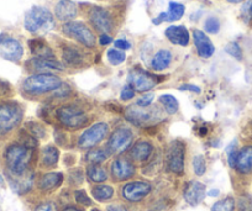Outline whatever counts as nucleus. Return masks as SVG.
<instances>
[{
  "label": "nucleus",
  "mask_w": 252,
  "mask_h": 211,
  "mask_svg": "<svg viewBox=\"0 0 252 211\" xmlns=\"http://www.w3.org/2000/svg\"><path fill=\"white\" fill-rule=\"evenodd\" d=\"M106 211H127L126 208H124L123 205H118V204H114V205H109Z\"/></svg>",
  "instance_id": "8fccbe9b"
},
{
  "label": "nucleus",
  "mask_w": 252,
  "mask_h": 211,
  "mask_svg": "<svg viewBox=\"0 0 252 211\" xmlns=\"http://www.w3.org/2000/svg\"><path fill=\"white\" fill-rule=\"evenodd\" d=\"M115 48L120 51H127L131 48V43L127 40H116L115 41Z\"/></svg>",
  "instance_id": "c03bdc74"
},
{
  "label": "nucleus",
  "mask_w": 252,
  "mask_h": 211,
  "mask_svg": "<svg viewBox=\"0 0 252 211\" xmlns=\"http://www.w3.org/2000/svg\"><path fill=\"white\" fill-rule=\"evenodd\" d=\"M154 98H155V95L152 93L146 94V95L141 96V98L136 101V105L141 106V108H147V106H150V104L154 101Z\"/></svg>",
  "instance_id": "37998d69"
},
{
  "label": "nucleus",
  "mask_w": 252,
  "mask_h": 211,
  "mask_svg": "<svg viewBox=\"0 0 252 211\" xmlns=\"http://www.w3.org/2000/svg\"><path fill=\"white\" fill-rule=\"evenodd\" d=\"M74 196H76V201L78 204H82V205L89 206L92 204V200L88 198L87 193L84 190H77L74 193Z\"/></svg>",
  "instance_id": "ea45409f"
},
{
  "label": "nucleus",
  "mask_w": 252,
  "mask_h": 211,
  "mask_svg": "<svg viewBox=\"0 0 252 211\" xmlns=\"http://www.w3.org/2000/svg\"><path fill=\"white\" fill-rule=\"evenodd\" d=\"M150 191H151V185L146 181H132V183L125 184L121 189L123 198L131 203L142 200L149 195Z\"/></svg>",
  "instance_id": "f8f14e48"
},
{
  "label": "nucleus",
  "mask_w": 252,
  "mask_h": 211,
  "mask_svg": "<svg viewBox=\"0 0 252 211\" xmlns=\"http://www.w3.org/2000/svg\"><path fill=\"white\" fill-rule=\"evenodd\" d=\"M205 193H207V189L205 185L200 181H189L187 184L186 189H184V200L189 204V205L195 206L198 204H200L203 201V199L205 198Z\"/></svg>",
  "instance_id": "dca6fc26"
},
{
  "label": "nucleus",
  "mask_w": 252,
  "mask_h": 211,
  "mask_svg": "<svg viewBox=\"0 0 252 211\" xmlns=\"http://www.w3.org/2000/svg\"><path fill=\"white\" fill-rule=\"evenodd\" d=\"M58 121L66 127L76 130L82 128L88 123V118L86 113L82 109L77 108L74 105H64L61 106L56 113Z\"/></svg>",
  "instance_id": "39448f33"
},
{
  "label": "nucleus",
  "mask_w": 252,
  "mask_h": 211,
  "mask_svg": "<svg viewBox=\"0 0 252 211\" xmlns=\"http://www.w3.org/2000/svg\"><path fill=\"white\" fill-rule=\"evenodd\" d=\"M109 157V153L104 149H92L87 152V161L93 164H100L104 161H106Z\"/></svg>",
  "instance_id": "7c9ffc66"
},
{
  "label": "nucleus",
  "mask_w": 252,
  "mask_h": 211,
  "mask_svg": "<svg viewBox=\"0 0 252 211\" xmlns=\"http://www.w3.org/2000/svg\"><path fill=\"white\" fill-rule=\"evenodd\" d=\"M235 210V200L231 196L217 201L212 206V211H234Z\"/></svg>",
  "instance_id": "473e14b6"
},
{
  "label": "nucleus",
  "mask_w": 252,
  "mask_h": 211,
  "mask_svg": "<svg viewBox=\"0 0 252 211\" xmlns=\"http://www.w3.org/2000/svg\"><path fill=\"white\" fill-rule=\"evenodd\" d=\"M89 21L94 29L108 35L111 30H113V19L111 15L105 10V9L100 8V6H94L92 10L89 11Z\"/></svg>",
  "instance_id": "4468645a"
},
{
  "label": "nucleus",
  "mask_w": 252,
  "mask_h": 211,
  "mask_svg": "<svg viewBox=\"0 0 252 211\" xmlns=\"http://www.w3.org/2000/svg\"><path fill=\"white\" fill-rule=\"evenodd\" d=\"M35 211H56L55 206L51 203H42L35 209Z\"/></svg>",
  "instance_id": "49530a36"
},
{
  "label": "nucleus",
  "mask_w": 252,
  "mask_h": 211,
  "mask_svg": "<svg viewBox=\"0 0 252 211\" xmlns=\"http://www.w3.org/2000/svg\"><path fill=\"white\" fill-rule=\"evenodd\" d=\"M63 181V174L57 173V172H51V173L43 174L42 178L40 179V188L42 190H52L60 186Z\"/></svg>",
  "instance_id": "393cba45"
},
{
  "label": "nucleus",
  "mask_w": 252,
  "mask_h": 211,
  "mask_svg": "<svg viewBox=\"0 0 252 211\" xmlns=\"http://www.w3.org/2000/svg\"><path fill=\"white\" fill-rule=\"evenodd\" d=\"M237 141L234 140L229 146L226 147V153H227V161H229V166L231 168H235V163H236V157H237V150H236Z\"/></svg>",
  "instance_id": "f704fd0d"
},
{
  "label": "nucleus",
  "mask_w": 252,
  "mask_h": 211,
  "mask_svg": "<svg viewBox=\"0 0 252 211\" xmlns=\"http://www.w3.org/2000/svg\"><path fill=\"white\" fill-rule=\"evenodd\" d=\"M159 101H161L162 105L164 106V110L169 115H173V114H176L178 111V101H177V99L173 95H169V94L162 95L159 98Z\"/></svg>",
  "instance_id": "2f4dec72"
},
{
  "label": "nucleus",
  "mask_w": 252,
  "mask_h": 211,
  "mask_svg": "<svg viewBox=\"0 0 252 211\" xmlns=\"http://www.w3.org/2000/svg\"><path fill=\"white\" fill-rule=\"evenodd\" d=\"M109 126L104 122H99L89 127L83 132V135L79 138L78 145L82 149H92V147L96 146L99 142L105 138L108 135Z\"/></svg>",
  "instance_id": "9b49d317"
},
{
  "label": "nucleus",
  "mask_w": 252,
  "mask_h": 211,
  "mask_svg": "<svg viewBox=\"0 0 252 211\" xmlns=\"http://www.w3.org/2000/svg\"><path fill=\"white\" fill-rule=\"evenodd\" d=\"M26 127L29 128V131H30L31 133L33 135V137H43L45 136V131H43V128L41 127L38 123H33V122H30L29 125H26Z\"/></svg>",
  "instance_id": "a19ab883"
},
{
  "label": "nucleus",
  "mask_w": 252,
  "mask_h": 211,
  "mask_svg": "<svg viewBox=\"0 0 252 211\" xmlns=\"http://www.w3.org/2000/svg\"><path fill=\"white\" fill-rule=\"evenodd\" d=\"M168 168L173 173L182 174L184 171V145L181 141H173L167 154Z\"/></svg>",
  "instance_id": "ddd939ff"
},
{
  "label": "nucleus",
  "mask_w": 252,
  "mask_h": 211,
  "mask_svg": "<svg viewBox=\"0 0 252 211\" xmlns=\"http://www.w3.org/2000/svg\"><path fill=\"white\" fill-rule=\"evenodd\" d=\"M91 211H100V210H99V209H92Z\"/></svg>",
  "instance_id": "6e6d98bb"
},
{
  "label": "nucleus",
  "mask_w": 252,
  "mask_h": 211,
  "mask_svg": "<svg viewBox=\"0 0 252 211\" xmlns=\"http://www.w3.org/2000/svg\"><path fill=\"white\" fill-rule=\"evenodd\" d=\"M208 195H209V196H218V195H219V190H214V189H213V190H210L209 193H208Z\"/></svg>",
  "instance_id": "603ef678"
},
{
  "label": "nucleus",
  "mask_w": 252,
  "mask_h": 211,
  "mask_svg": "<svg viewBox=\"0 0 252 211\" xmlns=\"http://www.w3.org/2000/svg\"><path fill=\"white\" fill-rule=\"evenodd\" d=\"M193 38H194V45L197 47L198 55L203 58H209L214 55L215 47L210 38L205 35L203 31L194 30L193 31Z\"/></svg>",
  "instance_id": "a211bd4d"
},
{
  "label": "nucleus",
  "mask_w": 252,
  "mask_h": 211,
  "mask_svg": "<svg viewBox=\"0 0 252 211\" xmlns=\"http://www.w3.org/2000/svg\"><path fill=\"white\" fill-rule=\"evenodd\" d=\"M152 153V146L147 141H140L132 147L131 150V156L135 161L137 162H144L151 156Z\"/></svg>",
  "instance_id": "a878e982"
},
{
  "label": "nucleus",
  "mask_w": 252,
  "mask_h": 211,
  "mask_svg": "<svg viewBox=\"0 0 252 211\" xmlns=\"http://www.w3.org/2000/svg\"><path fill=\"white\" fill-rule=\"evenodd\" d=\"M166 37L171 41L173 45L178 46H187L190 40V36H189L188 30H187L186 26L182 25H172L169 28L166 29Z\"/></svg>",
  "instance_id": "aec40b11"
},
{
  "label": "nucleus",
  "mask_w": 252,
  "mask_h": 211,
  "mask_svg": "<svg viewBox=\"0 0 252 211\" xmlns=\"http://www.w3.org/2000/svg\"><path fill=\"white\" fill-rule=\"evenodd\" d=\"M135 96V90L132 89L131 86H126L124 87L123 90L120 93V98L121 100H130Z\"/></svg>",
  "instance_id": "79ce46f5"
},
{
  "label": "nucleus",
  "mask_w": 252,
  "mask_h": 211,
  "mask_svg": "<svg viewBox=\"0 0 252 211\" xmlns=\"http://www.w3.org/2000/svg\"><path fill=\"white\" fill-rule=\"evenodd\" d=\"M23 119V110L18 104H0V135L13 131Z\"/></svg>",
  "instance_id": "423d86ee"
},
{
  "label": "nucleus",
  "mask_w": 252,
  "mask_h": 211,
  "mask_svg": "<svg viewBox=\"0 0 252 211\" xmlns=\"http://www.w3.org/2000/svg\"><path fill=\"white\" fill-rule=\"evenodd\" d=\"M92 194L98 201H108L114 196V189L110 185H96L92 189Z\"/></svg>",
  "instance_id": "c756f323"
},
{
  "label": "nucleus",
  "mask_w": 252,
  "mask_h": 211,
  "mask_svg": "<svg viewBox=\"0 0 252 211\" xmlns=\"http://www.w3.org/2000/svg\"><path fill=\"white\" fill-rule=\"evenodd\" d=\"M62 58L63 62L67 65H71V67H77L83 62V56H82L81 51L74 47L64 48L62 52Z\"/></svg>",
  "instance_id": "bb28decb"
},
{
  "label": "nucleus",
  "mask_w": 252,
  "mask_h": 211,
  "mask_svg": "<svg viewBox=\"0 0 252 211\" xmlns=\"http://www.w3.org/2000/svg\"><path fill=\"white\" fill-rule=\"evenodd\" d=\"M111 42H113V38H111L109 35H106V33H103V35L99 37V43H100L101 46H106Z\"/></svg>",
  "instance_id": "09e8293b"
},
{
  "label": "nucleus",
  "mask_w": 252,
  "mask_h": 211,
  "mask_svg": "<svg viewBox=\"0 0 252 211\" xmlns=\"http://www.w3.org/2000/svg\"><path fill=\"white\" fill-rule=\"evenodd\" d=\"M26 67L29 68V70H36V72H43V73H46L47 70H60V72H62L64 69L62 63L56 60L55 58L42 57H35L30 60L26 63Z\"/></svg>",
  "instance_id": "f3484780"
},
{
  "label": "nucleus",
  "mask_w": 252,
  "mask_h": 211,
  "mask_svg": "<svg viewBox=\"0 0 252 211\" xmlns=\"http://www.w3.org/2000/svg\"><path fill=\"white\" fill-rule=\"evenodd\" d=\"M62 84L60 77L51 73H36L24 79L21 89L28 95H42L53 91Z\"/></svg>",
  "instance_id": "f257e3e1"
},
{
  "label": "nucleus",
  "mask_w": 252,
  "mask_h": 211,
  "mask_svg": "<svg viewBox=\"0 0 252 211\" xmlns=\"http://www.w3.org/2000/svg\"><path fill=\"white\" fill-rule=\"evenodd\" d=\"M87 174H88L89 179L94 183H103L108 179V172L103 168V167L94 164L87 169Z\"/></svg>",
  "instance_id": "c85d7f7f"
},
{
  "label": "nucleus",
  "mask_w": 252,
  "mask_h": 211,
  "mask_svg": "<svg viewBox=\"0 0 252 211\" xmlns=\"http://www.w3.org/2000/svg\"><path fill=\"white\" fill-rule=\"evenodd\" d=\"M24 26L30 33H46L55 28V19L43 6H32L25 14Z\"/></svg>",
  "instance_id": "7ed1b4c3"
},
{
  "label": "nucleus",
  "mask_w": 252,
  "mask_h": 211,
  "mask_svg": "<svg viewBox=\"0 0 252 211\" xmlns=\"http://www.w3.org/2000/svg\"><path fill=\"white\" fill-rule=\"evenodd\" d=\"M32 158V150L24 145H11L5 151V163L11 176H24Z\"/></svg>",
  "instance_id": "f03ea898"
},
{
  "label": "nucleus",
  "mask_w": 252,
  "mask_h": 211,
  "mask_svg": "<svg viewBox=\"0 0 252 211\" xmlns=\"http://www.w3.org/2000/svg\"><path fill=\"white\" fill-rule=\"evenodd\" d=\"M62 211H83L81 208H76V206H68V208L63 209Z\"/></svg>",
  "instance_id": "3c124183"
},
{
  "label": "nucleus",
  "mask_w": 252,
  "mask_h": 211,
  "mask_svg": "<svg viewBox=\"0 0 252 211\" xmlns=\"http://www.w3.org/2000/svg\"><path fill=\"white\" fill-rule=\"evenodd\" d=\"M135 172H136L135 166L129 159L118 158L111 163V174L115 181H126V179L134 177Z\"/></svg>",
  "instance_id": "2eb2a0df"
},
{
  "label": "nucleus",
  "mask_w": 252,
  "mask_h": 211,
  "mask_svg": "<svg viewBox=\"0 0 252 211\" xmlns=\"http://www.w3.org/2000/svg\"><path fill=\"white\" fill-rule=\"evenodd\" d=\"M237 209L239 211H252V195L245 194L240 196L237 201Z\"/></svg>",
  "instance_id": "4c0bfd02"
},
{
  "label": "nucleus",
  "mask_w": 252,
  "mask_h": 211,
  "mask_svg": "<svg viewBox=\"0 0 252 211\" xmlns=\"http://www.w3.org/2000/svg\"><path fill=\"white\" fill-rule=\"evenodd\" d=\"M184 10H186V9H184V5L171 1L168 6V11H164V13L159 14L157 18H155L154 20H152V23H154L155 25H159V24L164 23V21H167V23L177 21L183 16Z\"/></svg>",
  "instance_id": "412c9836"
},
{
  "label": "nucleus",
  "mask_w": 252,
  "mask_h": 211,
  "mask_svg": "<svg viewBox=\"0 0 252 211\" xmlns=\"http://www.w3.org/2000/svg\"><path fill=\"white\" fill-rule=\"evenodd\" d=\"M179 90H187V91H192V93L199 94L200 88L198 86H194V84H184V86L179 87Z\"/></svg>",
  "instance_id": "a18cd8bd"
},
{
  "label": "nucleus",
  "mask_w": 252,
  "mask_h": 211,
  "mask_svg": "<svg viewBox=\"0 0 252 211\" xmlns=\"http://www.w3.org/2000/svg\"><path fill=\"white\" fill-rule=\"evenodd\" d=\"M172 62V53L168 50H159L151 60V68L156 72H161L169 67Z\"/></svg>",
  "instance_id": "5701e85b"
},
{
  "label": "nucleus",
  "mask_w": 252,
  "mask_h": 211,
  "mask_svg": "<svg viewBox=\"0 0 252 211\" xmlns=\"http://www.w3.org/2000/svg\"><path fill=\"white\" fill-rule=\"evenodd\" d=\"M204 30L207 33H215L219 32L220 30V23L217 18H208L204 23Z\"/></svg>",
  "instance_id": "c9c22d12"
},
{
  "label": "nucleus",
  "mask_w": 252,
  "mask_h": 211,
  "mask_svg": "<svg viewBox=\"0 0 252 211\" xmlns=\"http://www.w3.org/2000/svg\"><path fill=\"white\" fill-rule=\"evenodd\" d=\"M126 119L136 126H146L150 123L158 122L162 120L161 111L157 108H141V106L132 105L126 108Z\"/></svg>",
  "instance_id": "20e7f679"
},
{
  "label": "nucleus",
  "mask_w": 252,
  "mask_h": 211,
  "mask_svg": "<svg viewBox=\"0 0 252 211\" xmlns=\"http://www.w3.org/2000/svg\"><path fill=\"white\" fill-rule=\"evenodd\" d=\"M42 163L46 167H53L57 164L58 157H60V152L56 147L53 146H46L42 149Z\"/></svg>",
  "instance_id": "cd10ccee"
},
{
  "label": "nucleus",
  "mask_w": 252,
  "mask_h": 211,
  "mask_svg": "<svg viewBox=\"0 0 252 211\" xmlns=\"http://www.w3.org/2000/svg\"><path fill=\"white\" fill-rule=\"evenodd\" d=\"M235 168L241 174H249L252 172V146H245L237 152Z\"/></svg>",
  "instance_id": "4be33fe9"
},
{
  "label": "nucleus",
  "mask_w": 252,
  "mask_h": 211,
  "mask_svg": "<svg viewBox=\"0 0 252 211\" xmlns=\"http://www.w3.org/2000/svg\"><path fill=\"white\" fill-rule=\"evenodd\" d=\"M106 57H108V60L110 64L119 65L121 64V63H124L126 56L125 53H124V51L116 50V48H110V50H108V52H106Z\"/></svg>",
  "instance_id": "72a5a7b5"
},
{
  "label": "nucleus",
  "mask_w": 252,
  "mask_h": 211,
  "mask_svg": "<svg viewBox=\"0 0 252 211\" xmlns=\"http://www.w3.org/2000/svg\"><path fill=\"white\" fill-rule=\"evenodd\" d=\"M9 90H10V87H9V84L6 83V82L0 81V96H5L6 94L9 93Z\"/></svg>",
  "instance_id": "de8ad7c7"
},
{
  "label": "nucleus",
  "mask_w": 252,
  "mask_h": 211,
  "mask_svg": "<svg viewBox=\"0 0 252 211\" xmlns=\"http://www.w3.org/2000/svg\"><path fill=\"white\" fill-rule=\"evenodd\" d=\"M129 83L135 91L146 93L157 84V77L140 68L132 69L129 73Z\"/></svg>",
  "instance_id": "9d476101"
},
{
  "label": "nucleus",
  "mask_w": 252,
  "mask_h": 211,
  "mask_svg": "<svg viewBox=\"0 0 252 211\" xmlns=\"http://www.w3.org/2000/svg\"><path fill=\"white\" fill-rule=\"evenodd\" d=\"M193 169H194L197 176H203L207 171V162H205L204 157L197 156L193 158Z\"/></svg>",
  "instance_id": "e433bc0d"
},
{
  "label": "nucleus",
  "mask_w": 252,
  "mask_h": 211,
  "mask_svg": "<svg viewBox=\"0 0 252 211\" xmlns=\"http://www.w3.org/2000/svg\"><path fill=\"white\" fill-rule=\"evenodd\" d=\"M226 1H229L230 4H240V3H242L244 0H226Z\"/></svg>",
  "instance_id": "864d4df0"
},
{
  "label": "nucleus",
  "mask_w": 252,
  "mask_h": 211,
  "mask_svg": "<svg viewBox=\"0 0 252 211\" xmlns=\"http://www.w3.org/2000/svg\"><path fill=\"white\" fill-rule=\"evenodd\" d=\"M62 31L64 35L73 38L77 42L82 43L86 47H94L95 46V37L93 32L89 30L88 26L81 21H68L62 26Z\"/></svg>",
  "instance_id": "0eeeda50"
},
{
  "label": "nucleus",
  "mask_w": 252,
  "mask_h": 211,
  "mask_svg": "<svg viewBox=\"0 0 252 211\" xmlns=\"http://www.w3.org/2000/svg\"><path fill=\"white\" fill-rule=\"evenodd\" d=\"M225 51L229 53L230 56H232L234 58H236L237 60H242V50L236 42H230L227 43L226 47H225Z\"/></svg>",
  "instance_id": "58836bf2"
},
{
  "label": "nucleus",
  "mask_w": 252,
  "mask_h": 211,
  "mask_svg": "<svg viewBox=\"0 0 252 211\" xmlns=\"http://www.w3.org/2000/svg\"><path fill=\"white\" fill-rule=\"evenodd\" d=\"M134 140L131 130L126 127H120L113 132L108 142V150L113 154H121L129 149Z\"/></svg>",
  "instance_id": "1a4fd4ad"
},
{
  "label": "nucleus",
  "mask_w": 252,
  "mask_h": 211,
  "mask_svg": "<svg viewBox=\"0 0 252 211\" xmlns=\"http://www.w3.org/2000/svg\"><path fill=\"white\" fill-rule=\"evenodd\" d=\"M24 55L23 45L8 33H0V57L9 62H19Z\"/></svg>",
  "instance_id": "6e6552de"
},
{
  "label": "nucleus",
  "mask_w": 252,
  "mask_h": 211,
  "mask_svg": "<svg viewBox=\"0 0 252 211\" xmlns=\"http://www.w3.org/2000/svg\"><path fill=\"white\" fill-rule=\"evenodd\" d=\"M249 14H250V16H251V18H252V1H251V3H250V10H249Z\"/></svg>",
  "instance_id": "5fc2aeb1"
},
{
  "label": "nucleus",
  "mask_w": 252,
  "mask_h": 211,
  "mask_svg": "<svg viewBox=\"0 0 252 211\" xmlns=\"http://www.w3.org/2000/svg\"><path fill=\"white\" fill-rule=\"evenodd\" d=\"M29 47H30L31 53L36 56V57L42 58H55L52 50L50 46L42 40V38H35V40L29 41Z\"/></svg>",
  "instance_id": "b1692460"
},
{
  "label": "nucleus",
  "mask_w": 252,
  "mask_h": 211,
  "mask_svg": "<svg viewBox=\"0 0 252 211\" xmlns=\"http://www.w3.org/2000/svg\"><path fill=\"white\" fill-rule=\"evenodd\" d=\"M55 14L58 20L68 23L78 15V8L72 0H60L55 8Z\"/></svg>",
  "instance_id": "6ab92c4d"
}]
</instances>
